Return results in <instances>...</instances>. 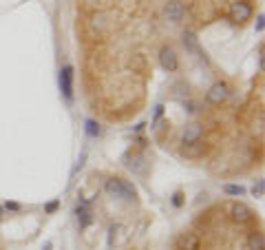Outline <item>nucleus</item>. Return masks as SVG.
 <instances>
[{
    "instance_id": "obj_1",
    "label": "nucleus",
    "mask_w": 265,
    "mask_h": 250,
    "mask_svg": "<svg viewBox=\"0 0 265 250\" xmlns=\"http://www.w3.org/2000/svg\"><path fill=\"white\" fill-rule=\"evenodd\" d=\"M104 188H106V193L110 197H119V199H135V195H137L135 186L126 180H119V177H110V180H106V186Z\"/></svg>"
},
{
    "instance_id": "obj_2",
    "label": "nucleus",
    "mask_w": 265,
    "mask_h": 250,
    "mask_svg": "<svg viewBox=\"0 0 265 250\" xmlns=\"http://www.w3.org/2000/svg\"><path fill=\"white\" fill-rule=\"evenodd\" d=\"M228 16H230L232 22H236V25H243V22H247L254 16L252 0H236V3H232L230 9H228Z\"/></svg>"
},
{
    "instance_id": "obj_3",
    "label": "nucleus",
    "mask_w": 265,
    "mask_h": 250,
    "mask_svg": "<svg viewBox=\"0 0 265 250\" xmlns=\"http://www.w3.org/2000/svg\"><path fill=\"white\" fill-rule=\"evenodd\" d=\"M228 98H230V87L225 82H214L206 93V102L210 107H221L223 102H228Z\"/></svg>"
},
{
    "instance_id": "obj_4",
    "label": "nucleus",
    "mask_w": 265,
    "mask_h": 250,
    "mask_svg": "<svg viewBox=\"0 0 265 250\" xmlns=\"http://www.w3.org/2000/svg\"><path fill=\"white\" fill-rule=\"evenodd\" d=\"M228 213H230V219L234 221V224H239V226H243V224H247V221L254 219V210L250 206H245V204H241V202L230 204Z\"/></svg>"
},
{
    "instance_id": "obj_5",
    "label": "nucleus",
    "mask_w": 265,
    "mask_h": 250,
    "mask_svg": "<svg viewBox=\"0 0 265 250\" xmlns=\"http://www.w3.org/2000/svg\"><path fill=\"white\" fill-rule=\"evenodd\" d=\"M159 64H162L164 71H168V73H173V71L179 69V58H177L175 49L173 47H162L159 49Z\"/></svg>"
},
{
    "instance_id": "obj_6",
    "label": "nucleus",
    "mask_w": 265,
    "mask_h": 250,
    "mask_svg": "<svg viewBox=\"0 0 265 250\" xmlns=\"http://www.w3.org/2000/svg\"><path fill=\"white\" fill-rule=\"evenodd\" d=\"M60 89H62V96L66 98V102L73 100V66L66 64L60 69Z\"/></svg>"
},
{
    "instance_id": "obj_7",
    "label": "nucleus",
    "mask_w": 265,
    "mask_h": 250,
    "mask_svg": "<svg viewBox=\"0 0 265 250\" xmlns=\"http://www.w3.org/2000/svg\"><path fill=\"white\" fill-rule=\"evenodd\" d=\"M164 16H166V20H170V22H184V18H186L184 3H179V0H168V3L164 5Z\"/></svg>"
},
{
    "instance_id": "obj_8",
    "label": "nucleus",
    "mask_w": 265,
    "mask_h": 250,
    "mask_svg": "<svg viewBox=\"0 0 265 250\" xmlns=\"http://www.w3.org/2000/svg\"><path fill=\"white\" fill-rule=\"evenodd\" d=\"M177 250H201V237L192 230L181 232L177 237Z\"/></svg>"
},
{
    "instance_id": "obj_9",
    "label": "nucleus",
    "mask_w": 265,
    "mask_h": 250,
    "mask_svg": "<svg viewBox=\"0 0 265 250\" xmlns=\"http://www.w3.org/2000/svg\"><path fill=\"white\" fill-rule=\"evenodd\" d=\"M201 135H203V126L197 124V122H192V124H188L184 129V133H181V142H184L186 146H190V144L201 140Z\"/></svg>"
},
{
    "instance_id": "obj_10",
    "label": "nucleus",
    "mask_w": 265,
    "mask_h": 250,
    "mask_svg": "<svg viewBox=\"0 0 265 250\" xmlns=\"http://www.w3.org/2000/svg\"><path fill=\"white\" fill-rule=\"evenodd\" d=\"M75 215H77V224H80V228H86V226L91 224V210H88L84 204L75 208Z\"/></svg>"
},
{
    "instance_id": "obj_11",
    "label": "nucleus",
    "mask_w": 265,
    "mask_h": 250,
    "mask_svg": "<svg viewBox=\"0 0 265 250\" xmlns=\"http://www.w3.org/2000/svg\"><path fill=\"white\" fill-rule=\"evenodd\" d=\"M124 159H126L124 164L128 166L130 171H135V173H140V171L144 169V157H142V155H137V153H135V155H132V157H130V155H126Z\"/></svg>"
},
{
    "instance_id": "obj_12",
    "label": "nucleus",
    "mask_w": 265,
    "mask_h": 250,
    "mask_svg": "<svg viewBox=\"0 0 265 250\" xmlns=\"http://www.w3.org/2000/svg\"><path fill=\"white\" fill-rule=\"evenodd\" d=\"M265 248V241H263V235L261 232H252L247 237V250H263Z\"/></svg>"
},
{
    "instance_id": "obj_13",
    "label": "nucleus",
    "mask_w": 265,
    "mask_h": 250,
    "mask_svg": "<svg viewBox=\"0 0 265 250\" xmlns=\"http://www.w3.org/2000/svg\"><path fill=\"white\" fill-rule=\"evenodd\" d=\"M184 47H186V49H190L192 53L201 55V51H199V47H197V38L192 36L190 31H186V33H184Z\"/></svg>"
},
{
    "instance_id": "obj_14",
    "label": "nucleus",
    "mask_w": 265,
    "mask_h": 250,
    "mask_svg": "<svg viewBox=\"0 0 265 250\" xmlns=\"http://www.w3.org/2000/svg\"><path fill=\"white\" fill-rule=\"evenodd\" d=\"M223 193L225 195H245V186H241V184H225L223 186Z\"/></svg>"
},
{
    "instance_id": "obj_15",
    "label": "nucleus",
    "mask_w": 265,
    "mask_h": 250,
    "mask_svg": "<svg viewBox=\"0 0 265 250\" xmlns=\"http://www.w3.org/2000/svg\"><path fill=\"white\" fill-rule=\"evenodd\" d=\"M84 126H86V135L88 137H97L99 135V124H97L95 120H86Z\"/></svg>"
},
{
    "instance_id": "obj_16",
    "label": "nucleus",
    "mask_w": 265,
    "mask_h": 250,
    "mask_svg": "<svg viewBox=\"0 0 265 250\" xmlns=\"http://www.w3.org/2000/svg\"><path fill=\"white\" fill-rule=\"evenodd\" d=\"M263 191H265L263 180H256V184L252 186V195H254V197H263Z\"/></svg>"
},
{
    "instance_id": "obj_17",
    "label": "nucleus",
    "mask_w": 265,
    "mask_h": 250,
    "mask_svg": "<svg viewBox=\"0 0 265 250\" xmlns=\"http://www.w3.org/2000/svg\"><path fill=\"white\" fill-rule=\"evenodd\" d=\"M82 5H84L86 9H97L99 7V3H102V0H80Z\"/></svg>"
},
{
    "instance_id": "obj_18",
    "label": "nucleus",
    "mask_w": 265,
    "mask_h": 250,
    "mask_svg": "<svg viewBox=\"0 0 265 250\" xmlns=\"http://www.w3.org/2000/svg\"><path fill=\"white\" fill-rule=\"evenodd\" d=\"M173 204H175L177 208L184 206V193H175V195H173Z\"/></svg>"
},
{
    "instance_id": "obj_19",
    "label": "nucleus",
    "mask_w": 265,
    "mask_h": 250,
    "mask_svg": "<svg viewBox=\"0 0 265 250\" xmlns=\"http://www.w3.org/2000/svg\"><path fill=\"white\" fill-rule=\"evenodd\" d=\"M58 206H60V202H49L47 206H44V213H55V210H58Z\"/></svg>"
},
{
    "instance_id": "obj_20",
    "label": "nucleus",
    "mask_w": 265,
    "mask_h": 250,
    "mask_svg": "<svg viewBox=\"0 0 265 250\" xmlns=\"http://www.w3.org/2000/svg\"><path fill=\"white\" fill-rule=\"evenodd\" d=\"M5 208H7V210H14V213H18V210H20V204H18V202H7V204H5Z\"/></svg>"
},
{
    "instance_id": "obj_21",
    "label": "nucleus",
    "mask_w": 265,
    "mask_h": 250,
    "mask_svg": "<svg viewBox=\"0 0 265 250\" xmlns=\"http://www.w3.org/2000/svg\"><path fill=\"white\" fill-rule=\"evenodd\" d=\"M263 27H265V25H263V14H258V18H256V31L261 33V31H263Z\"/></svg>"
},
{
    "instance_id": "obj_22",
    "label": "nucleus",
    "mask_w": 265,
    "mask_h": 250,
    "mask_svg": "<svg viewBox=\"0 0 265 250\" xmlns=\"http://www.w3.org/2000/svg\"><path fill=\"white\" fill-rule=\"evenodd\" d=\"M162 113H164V107H162V104H159V107L155 109V122H157L159 118H162Z\"/></svg>"
},
{
    "instance_id": "obj_23",
    "label": "nucleus",
    "mask_w": 265,
    "mask_h": 250,
    "mask_svg": "<svg viewBox=\"0 0 265 250\" xmlns=\"http://www.w3.org/2000/svg\"><path fill=\"white\" fill-rule=\"evenodd\" d=\"M42 250H51V243L47 241V243H44V246H42Z\"/></svg>"
},
{
    "instance_id": "obj_24",
    "label": "nucleus",
    "mask_w": 265,
    "mask_h": 250,
    "mask_svg": "<svg viewBox=\"0 0 265 250\" xmlns=\"http://www.w3.org/2000/svg\"><path fill=\"white\" fill-rule=\"evenodd\" d=\"M3 210H5V208H3V206H0V219H3V217H5V215H3Z\"/></svg>"
}]
</instances>
